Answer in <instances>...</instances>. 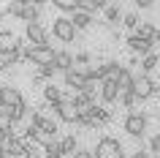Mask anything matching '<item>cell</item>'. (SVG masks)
Returning <instances> with one entry per match:
<instances>
[{"mask_svg":"<svg viewBox=\"0 0 160 158\" xmlns=\"http://www.w3.org/2000/svg\"><path fill=\"white\" fill-rule=\"evenodd\" d=\"M54 46L52 44H38V46H33V44H27L25 49V60L27 63H33V66H49V63H54Z\"/></svg>","mask_w":160,"mask_h":158,"instance_id":"6da1fadb","label":"cell"},{"mask_svg":"<svg viewBox=\"0 0 160 158\" xmlns=\"http://www.w3.org/2000/svg\"><path fill=\"white\" fill-rule=\"evenodd\" d=\"M92 155L95 158H125V150H122L119 139H114V136H101L98 144H95V150H92Z\"/></svg>","mask_w":160,"mask_h":158,"instance_id":"7a4b0ae2","label":"cell"},{"mask_svg":"<svg viewBox=\"0 0 160 158\" xmlns=\"http://www.w3.org/2000/svg\"><path fill=\"white\" fill-rule=\"evenodd\" d=\"M52 33H54V38L62 44H73L76 41V30L73 22H71V17H54L52 19Z\"/></svg>","mask_w":160,"mask_h":158,"instance_id":"3957f363","label":"cell"},{"mask_svg":"<svg viewBox=\"0 0 160 158\" xmlns=\"http://www.w3.org/2000/svg\"><path fill=\"white\" fill-rule=\"evenodd\" d=\"M147 125H149V117H147V115H141V112H130V115L125 117L122 128L128 131V136H133V139H141L144 133H147Z\"/></svg>","mask_w":160,"mask_h":158,"instance_id":"277c9868","label":"cell"},{"mask_svg":"<svg viewBox=\"0 0 160 158\" xmlns=\"http://www.w3.org/2000/svg\"><path fill=\"white\" fill-rule=\"evenodd\" d=\"M52 109H54L57 120H62V123H76V117H79V109H76V104H73L71 98H65V95H62V101H57Z\"/></svg>","mask_w":160,"mask_h":158,"instance_id":"5b68a950","label":"cell"},{"mask_svg":"<svg viewBox=\"0 0 160 158\" xmlns=\"http://www.w3.org/2000/svg\"><path fill=\"white\" fill-rule=\"evenodd\" d=\"M133 93H136V98H138V101L152 98V95H155V82H152L147 74L136 76V79H133Z\"/></svg>","mask_w":160,"mask_h":158,"instance_id":"8992f818","label":"cell"},{"mask_svg":"<svg viewBox=\"0 0 160 158\" xmlns=\"http://www.w3.org/2000/svg\"><path fill=\"white\" fill-rule=\"evenodd\" d=\"M25 38H27V44H33V46H38V44H49V33L43 30L41 22H27Z\"/></svg>","mask_w":160,"mask_h":158,"instance_id":"52a82bcc","label":"cell"},{"mask_svg":"<svg viewBox=\"0 0 160 158\" xmlns=\"http://www.w3.org/2000/svg\"><path fill=\"white\" fill-rule=\"evenodd\" d=\"M0 104L3 106H19V104H25V98L14 84H0Z\"/></svg>","mask_w":160,"mask_h":158,"instance_id":"ba28073f","label":"cell"},{"mask_svg":"<svg viewBox=\"0 0 160 158\" xmlns=\"http://www.w3.org/2000/svg\"><path fill=\"white\" fill-rule=\"evenodd\" d=\"M62 76H65V84L71 87V90H79V87L87 82V76H84V66H71L68 71H62Z\"/></svg>","mask_w":160,"mask_h":158,"instance_id":"9c48e42d","label":"cell"},{"mask_svg":"<svg viewBox=\"0 0 160 158\" xmlns=\"http://www.w3.org/2000/svg\"><path fill=\"white\" fill-rule=\"evenodd\" d=\"M98 93H101V101L103 104H114V101L119 98V87H117V82L114 79H101V87H98Z\"/></svg>","mask_w":160,"mask_h":158,"instance_id":"30bf717a","label":"cell"},{"mask_svg":"<svg viewBox=\"0 0 160 158\" xmlns=\"http://www.w3.org/2000/svg\"><path fill=\"white\" fill-rule=\"evenodd\" d=\"M128 46H130V52H133V55L144 57V55H149V52H152L155 41H147V38H138V35H130V38H128Z\"/></svg>","mask_w":160,"mask_h":158,"instance_id":"8fae6325","label":"cell"},{"mask_svg":"<svg viewBox=\"0 0 160 158\" xmlns=\"http://www.w3.org/2000/svg\"><path fill=\"white\" fill-rule=\"evenodd\" d=\"M19 19H22V22H38V19H41V6H35V3H22Z\"/></svg>","mask_w":160,"mask_h":158,"instance_id":"7c38bea8","label":"cell"},{"mask_svg":"<svg viewBox=\"0 0 160 158\" xmlns=\"http://www.w3.org/2000/svg\"><path fill=\"white\" fill-rule=\"evenodd\" d=\"M71 22H73L76 30H87V27L92 25V14H87V11H71Z\"/></svg>","mask_w":160,"mask_h":158,"instance_id":"4fadbf2b","label":"cell"},{"mask_svg":"<svg viewBox=\"0 0 160 158\" xmlns=\"http://www.w3.org/2000/svg\"><path fill=\"white\" fill-rule=\"evenodd\" d=\"M133 79H136V76L130 74L128 68H119L117 74H114V82H117L119 93H122V90H130V87H133Z\"/></svg>","mask_w":160,"mask_h":158,"instance_id":"5bb4252c","label":"cell"},{"mask_svg":"<svg viewBox=\"0 0 160 158\" xmlns=\"http://www.w3.org/2000/svg\"><path fill=\"white\" fill-rule=\"evenodd\" d=\"M43 101H46L49 106H54L57 101H62V90H60V87H57L54 82H52V84H46V87H43Z\"/></svg>","mask_w":160,"mask_h":158,"instance_id":"9a60e30c","label":"cell"},{"mask_svg":"<svg viewBox=\"0 0 160 158\" xmlns=\"http://www.w3.org/2000/svg\"><path fill=\"white\" fill-rule=\"evenodd\" d=\"M11 66H17V57H14L11 46H0V71H8Z\"/></svg>","mask_w":160,"mask_h":158,"instance_id":"2e32d148","label":"cell"},{"mask_svg":"<svg viewBox=\"0 0 160 158\" xmlns=\"http://www.w3.org/2000/svg\"><path fill=\"white\" fill-rule=\"evenodd\" d=\"M155 30H158V27L152 25V22H138V25H136V35H138V38H147V41H155Z\"/></svg>","mask_w":160,"mask_h":158,"instance_id":"e0dca14e","label":"cell"},{"mask_svg":"<svg viewBox=\"0 0 160 158\" xmlns=\"http://www.w3.org/2000/svg\"><path fill=\"white\" fill-rule=\"evenodd\" d=\"M71 66H73V55L71 52H57L54 55V68L57 71H68Z\"/></svg>","mask_w":160,"mask_h":158,"instance_id":"ac0fdd59","label":"cell"},{"mask_svg":"<svg viewBox=\"0 0 160 158\" xmlns=\"http://www.w3.org/2000/svg\"><path fill=\"white\" fill-rule=\"evenodd\" d=\"M92 120H95V125H106V123H111V109L98 106V104H95V109H92Z\"/></svg>","mask_w":160,"mask_h":158,"instance_id":"d6986e66","label":"cell"},{"mask_svg":"<svg viewBox=\"0 0 160 158\" xmlns=\"http://www.w3.org/2000/svg\"><path fill=\"white\" fill-rule=\"evenodd\" d=\"M57 142H60L62 155H73V153H76V136H73V133H68V136H62V139H57Z\"/></svg>","mask_w":160,"mask_h":158,"instance_id":"ffe728a7","label":"cell"},{"mask_svg":"<svg viewBox=\"0 0 160 158\" xmlns=\"http://www.w3.org/2000/svg\"><path fill=\"white\" fill-rule=\"evenodd\" d=\"M158 63H160V57L155 55V52L144 55V60H141V74H149V71H155V68H158Z\"/></svg>","mask_w":160,"mask_h":158,"instance_id":"44dd1931","label":"cell"},{"mask_svg":"<svg viewBox=\"0 0 160 158\" xmlns=\"http://www.w3.org/2000/svg\"><path fill=\"white\" fill-rule=\"evenodd\" d=\"M25 150H27V139H19L17 136V142L8 150V158H25Z\"/></svg>","mask_w":160,"mask_h":158,"instance_id":"7402d4cb","label":"cell"},{"mask_svg":"<svg viewBox=\"0 0 160 158\" xmlns=\"http://www.w3.org/2000/svg\"><path fill=\"white\" fill-rule=\"evenodd\" d=\"M103 17H106L109 25H117L119 19H122V11H119V6H106L103 8Z\"/></svg>","mask_w":160,"mask_h":158,"instance_id":"603a6c76","label":"cell"},{"mask_svg":"<svg viewBox=\"0 0 160 158\" xmlns=\"http://www.w3.org/2000/svg\"><path fill=\"white\" fill-rule=\"evenodd\" d=\"M119 98H122V106H125V109H136V104H138L133 87H130V90H122V93H119Z\"/></svg>","mask_w":160,"mask_h":158,"instance_id":"cb8c5ba5","label":"cell"},{"mask_svg":"<svg viewBox=\"0 0 160 158\" xmlns=\"http://www.w3.org/2000/svg\"><path fill=\"white\" fill-rule=\"evenodd\" d=\"M43 158H65V155H62V150H60V142L57 139L43 147Z\"/></svg>","mask_w":160,"mask_h":158,"instance_id":"d4e9b609","label":"cell"},{"mask_svg":"<svg viewBox=\"0 0 160 158\" xmlns=\"http://www.w3.org/2000/svg\"><path fill=\"white\" fill-rule=\"evenodd\" d=\"M25 158H43V147L35 144L33 139H27V150H25Z\"/></svg>","mask_w":160,"mask_h":158,"instance_id":"484cf974","label":"cell"},{"mask_svg":"<svg viewBox=\"0 0 160 158\" xmlns=\"http://www.w3.org/2000/svg\"><path fill=\"white\" fill-rule=\"evenodd\" d=\"M76 11H87V14H95V11H98V3H95V0H76Z\"/></svg>","mask_w":160,"mask_h":158,"instance_id":"4316f807","label":"cell"},{"mask_svg":"<svg viewBox=\"0 0 160 158\" xmlns=\"http://www.w3.org/2000/svg\"><path fill=\"white\" fill-rule=\"evenodd\" d=\"M122 25H125L128 30H136V25H138V14H136V11H128V14H122Z\"/></svg>","mask_w":160,"mask_h":158,"instance_id":"83f0119b","label":"cell"},{"mask_svg":"<svg viewBox=\"0 0 160 158\" xmlns=\"http://www.w3.org/2000/svg\"><path fill=\"white\" fill-rule=\"evenodd\" d=\"M54 74H57L54 63H49V66H38V76H41V79H54Z\"/></svg>","mask_w":160,"mask_h":158,"instance_id":"f1b7e54d","label":"cell"},{"mask_svg":"<svg viewBox=\"0 0 160 158\" xmlns=\"http://www.w3.org/2000/svg\"><path fill=\"white\" fill-rule=\"evenodd\" d=\"M54 8H60V11H73L76 8V0H49Z\"/></svg>","mask_w":160,"mask_h":158,"instance_id":"f546056e","label":"cell"},{"mask_svg":"<svg viewBox=\"0 0 160 158\" xmlns=\"http://www.w3.org/2000/svg\"><path fill=\"white\" fill-rule=\"evenodd\" d=\"M19 11H22V3H19V0H8V6H6L3 14H8V17H19Z\"/></svg>","mask_w":160,"mask_h":158,"instance_id":"4dcf8cb0","label":"cell"},{"mask_svg":"<svg viewBox=\"0 0 160 158\" xmlns=\"http://www.w3.org/2000/svg\"><path fill=\"white\" fill-rule=\"evenodd\" d=\"M87 63H90V55H87V52H79L73 57V66H87Z\"/></svg>","mask_w":160,"mask_h":158,"instance_id":"1f68e13d","label":"cell"},{"mask_svg":"<svg viewBox=\"0 0 160 158\" xmlns=\"http://www.w3.org/2000/svg\"><path fill=\"white\" fill-rule=\"evenodd\" d=\"M149 150H152V153H158V155H160V133H155V136H152V139H149Z\"/></svg>","mask_w":160,"mask_h":158,"instance_id":"d6a6232c","label":"cell"},{"mask_svg":"<svg viewBox=\"0 0 160 158\" xmlns=\"http://www.w3.org/2000/svg\"><path fill=\"white\" fill-rule=\"evenodd\" d=\"M71 158H95V155H92V150H76Z\"/></svg>","mask_w":160,"mask_h":158,"instance_id":"836d02e7","label":"cell"},{"mask_svg":"<svg viewBox=\"0 0 160 158\" xmlns=\"http://www.w3.org/2000/svg\"><path fill=\"white\" fill-rule=\"evenodd\" d=\"M136 6H138V8H152V3H155V0H133Z\"/></svg>","mask_w":160,"mask_h":158,"instance_id":"e575fe53","label":"cell"},{"mask_svg":"<svg viewBox=\"0 0 160 158\" xmlns=\"http://www.w3.org/2000/svg\"><path fill=\"white\" fill-rule=\"evenodd\" d=\"M138 63H141V57H138V55H130V60H128V66H138Z\"/></svg>","mask_w":160,"mask_h":158,"instance_id":"d590c367","label":"cell"},{"mask_svg":"<svg viewBox=\"0 0 160 158\" xmlns=\"http://www.w3.org/2000/svg\"><path fill=\"white\" fill-rule=\"evenodd\" d=\"M130 158H152V155H149V153H141V150H138V153H133Z\"/></svg>","mask_w":160,"mask_h":158,"instance_id":"8d00e7d4","label":"cell"},{"mask_svg":"<svg viewBox=\"0 0 160 158\" xmlns=\"http://www.w3.org/2000/svg\"><path fill=\"white\" fill-rule=\"evenodd\" d=\"M155 44H160V27L155 30Z\"/></svg>","mask_w":160,"mask_h":158,"instance_id":"74e56055","label":"cell"},{"mask_svg":"<svg viewBox=\"0 0 160 158\" xmlns=\"http://www.w3.org/2000/svg\"><path fill=\"white\" fill-rule=\"evenodd\" d=\"M0 19H3V11H0Z\"/></svg>","mask_w":160,"mask_h":158,"instance_id":"f35d334b","label":"cell"},{"mask_svg":"<svg viewBox=\"0 0 160 158\" xmlns=\"http://www.w3.org/2000/svg\"><path fill=\"white\" fill-rule=\"evenodd\" d=\"M0 106H3V104H0Z\"/></svg>","mask_w":160,"mask_h":158,"instance_id":"ab89813d","label":"cell"}]
</instances>
